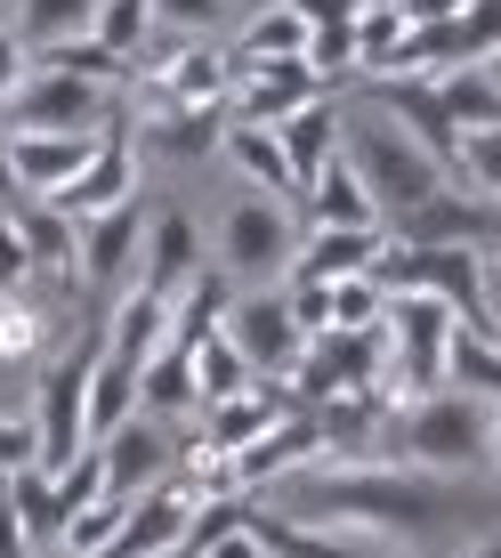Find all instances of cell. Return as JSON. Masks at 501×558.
Listing matches in <instances>:
<instances>
[{
	"instance_id": "6da1fadb",
	"label": "cell",
	"mask_w": 501,
	"mask_h": 558,
	"mask_svg": "<svg viewBox=\"0 0 501 558\" xmlns=\"http://www.w3.org/2000/svg\"><path fill=\"white\" fill-rule=\"evenodd\" d=\"M250 510H283V518H340V526H364L380 543H396L404 558L429 550H461L477 534L501 526V494L477 486V477H445V470H413V461L364 453V461H307L283 486L243 494Z\"/></svg>"
},
{
	"instance_id": "277c9868",
	"label": "cell",
	"mask_w": 501,
	"mask_h": 558,
	"mask_svg": "<svg viewBox=\"0 0 501 558\" xmlns=\"http://www.w3.org/2000/svg\"><path fill=\"white\" fill-rule=\"evenodd\" d=\"M340 154H349V170L364 179V195H372L380 227H389V219H404V210H420V203L437 195V186H453L445 170H437L429 154H420L413 138H404V130H389V122H380L372 106L340 122Z\"/></svg>"
},
{
	"instance_id": "e0dca14e",
	"label": "cell",
	"mask_w": 501,
	"mask_h": 558,
	"mask_svg": "<svg viewBox=\"0 0 501 558\" xmlns=\"http://www.w3.org/2000/svg\"><path fill=\"white\" fill-rule=\"evenodd\" d=\"M307 98H323V82L307 73V57H292V65H235V89H227V122H259V130H276L283 113H300Z\"/></svg>"
},
{
	"instance_id": "f6af8a7d",
	"label": "cell",
	"mask_w": 501,
	"mask_h": 558,
	"mask_svg": "<svg viewBox=\"0 0 501 558\" xmlns=\"http://www.w3.org/2000/svg\"><path fill=\"white\" fill-rule=\"evenodd\" d=\"M486 470L501 477V405H486Z\"/></svg>"
},
{
	"instance_id": "9a60e30c",
	"label": "cell",
	"mask_w": 501,
	"mask_h": 558,
	"mask_svg": "<svg viewBox=\"0 0 501 558\" xmlns=\"http://www.w3.org/2000/svg\"><path fill=\"white\" fill-rule=\"evenodd\" d=\"M186 518H195V494L179 486V477H162V486H146L138 502H130L122 534H113L106 558H179L186 550Z\"/></svg>"
},
{
	"instance_id": "7bdbcfd3",
	"label": "cell",
	"mask_w": 501,
	"mask_h": 558,
	"mask_svg": "<svg viewBox=\"0 0 501 558\" xmlns=\"http://www.w3.org/2000/svg\"><path fill=\"white\" fill-rule=\"evenodd\" d=\"M195 558H267V543H259L250 526H235V534H219V543H210V550H195Z\"/></svg>"
},
{
	"instance_id": "e575fe53",
	"label": "cell",
	"mask_w": 501,
	"mask_h": 558,
	"mask_svg": "<svg viewBox=\"0 0 501 558\" xmlns=\"http://www.w3.org/2000/svg\"><path fill=\"white\" fill-rule=\"evenodd\" d=\"M227 25V0H154V33L170 41H210Z\"/></svg>"
},
{
	"instance_id": "5bb4252c",
	"label": "cell",
	"mask_w": 501,
	"mask_h": 558,
	"mask_svg": "<svg viewBox=\"0 0 501 558\" xmlns=\"http://www.w3.org/2000/svg\"><path fill=\"white\" fill-rule=\"evenodd\" d=\"M98 453H106V494H122V502H138L146 486H162V477L179 470V437H170L162 421H146V413H130L122 429H106Z\"/></svg>"
},
{
	"instance_id": "60d3db41",
	"label": "cell",
	"mask_w": 501,
	"mask_h": 558,
	"mask_svg": "<svg viewBox=\"0 0 501 558\" xmlns=\"http://www.w3.org/2000/svg\"><path fill=\"white\" fill-rule=\"evenodd\" d=\"M461 9H469V0H396V16H404V25H453Z\"/></svg>"
},
{
	"instance_id": "83f0119b",
	"label": "cell",
	"mask_w": 501,
	"mask_h": 558,
	"mask_svg": "<svg viewBox=\"0 0 501 558\" xmlns=\"http://www.w3.org/2000/svg\"><path fill=\"white\" fill-rule=\"evenodd\" d=\"M98 0H16V41L25 49H57V41H89Z\"/></svg>"
},
{
	"instance_id": "681fc988",
	"label": "cell",
	"mask_w": 501,
	"mask_h": 558,
	"mask_svg": "<svg viewBox=\"0 0 501 558\" xmlns=\"http://www.w3.org/2000/svg\"><path fill=\"white\" fill-rule=\"evenodd\" d=\"M259 9H276V0H259Z\"/></svg>"
},
{
	"instance_id": "d4e9b609",
	"label": "cell",
	"mask_w": 501,
	"mask_h": 558,
	"mask_svg": "<svg viewBox=\"0 0 501 558\" xmlns=\"http://www.w3.org/2000/svg\"><path fill=\"white\" fill-rule=\"evenodd\" d=\"M292 57H307V16H300V0L250 9V25L235 33V65H292Z\"/></svg>"
},
{
	"instance_id": "d590c367",
	"label": "cell",
	"mask_w": 501,
	"mask_h": 558,
	"mask_svg": "<svg viewBox=\"0 0 501 558\" xmlns=\"http://www.w3.org/2000/svg\"><path fill=\"white\" fill-rule=\"evenodd\" d=\"M453 186H477L486 203H501V130H477V138H461Z\"/></svg>"
},
{
	"instance_id": "4dcf8cb0",
	"label": "cell",
	"mask_w": 501,
	"mask_h": 558,
	"mask_svg": "<svg viewBox=\"0 0 501 558\" xmlns=\"http://www.w3.org/2000/svg\"><path fill=\"white\" fill-rule=\"evenodd\" d=\"M186 364H195V397H203V405H227V397H243L250 380H259V373L235 356V340H227V332H210L203 349H186Z\"/></svg>"
},
{
	"instance_id": "c3c4849f",
	"label": "cell",
	"mask_w": 501,
	"mask_h": 558,
	"mask_svg": "<svg viewBox=\"0 0 501 558\" xmlns=\"http://www.w3.org/2000/svg\"><path fill=\"white\" fill-rule=\"evenodd\" d=\"M486 73H493V82H501V57H493V65H486Z\"/></svg>"
},
{
	"instance_id": "b9f144b4",
	"label": "cell",
	"mask_w": 501,
	"mask_h": 558,
	"mask_svg": "<svg viewBox=\"0 0 501 558\" xmlns=\"http://www.w3.org/2000/svg\"><path fill=\"white\" fill-rule=\"evenodd\" d=\"M0 558H33V534H25V518L9 510V494H0Z\"/></svg>"
},
{
	"instance_id": "f546056e",
	"label": "cell",
	"mask_w": 501,
	"mask_h": 558,
	"mask_svg": "<svg viewBox=\"0 0 501 558\" xmlns=\"http://www.w3.org/2000/svg\"><path fill=\"white\" fill-rule=\"evenodd\" d=\"M89 41L138 73V49L154 41V0H98V25H89Z\"/></svg>"
},
{
	"instance_id": "9c48e42d",
	"label": "cell",
	"mask_w": 501,
	"mask_h": 558,
	"mask_svg": "<svg viewBox=\"0 0 501 558\" xmlns=\"http://www.w3.org/2000/svg\"><path fill=\"white\" fill-rule=\"evenodd\" d=\"M389 243H453V252H501V203H486L477 186H437L420 210L389 219Z\"/></svg>"
},
{
	"instance_id": "603a6c76",
	"label": "cell",
	"mask_w": 501,
	"mask_h": 558,
	"mask_svg": "<svg viewBox=\"0 0 501 558\" xmlns=\"http://www.w3.org/2000/svg\"><path fill=\"white\" fill-rule=\"evenodd\" d=\"M445 389L477 397V405H501V332H486V324H453Z\"/></svg>"
},
{
	"instance_id": "8fae6325",
	"label": "cell",
	"mask_w": 501,
	"mask_h": 558,
	"mask_svg": "<svg viewBox=\"0 0 501 558\" xmlns=\"http://www.w3.org/2000/svg\"><path fill=\"white\" fill-rule=\"evenodd\" d=\"M138 235H146V210L122 203L106 210V219H82L73 227V276L89 283V292H130V276H138Z\"/></svg>"
},
{
	"instance_id": "d6a6232c",
	"label": "cell",
	"mask_w": 501,
	"mask_h": 558,
	"mask_svg": "<svg viewBox=\"0 0 501 558\" xmlns=\"http://www.w3.org/2000/svg\"><path fill=\"white\" fill-rule=\"evenodd\" d=\"M122 518H130L122 494H98V502H82V510L65 518V534H57V543H65V558H106L113 534H122Z\"/></svg>"
},
{
	"instance_id": "7c38bea8",
	"label": "cell",
	"mask_w": 501,
	"mask_h": 558,
	"mask_svg": "<svg viewBox=\"0 0 501 558\" xmlns=\"http://www.w3.org/2000/svg\"><path fill=\"white\" fill-rule=\"evenodd\" d=\"M307 461H323V421L300 405V413H283L267 437H250L243 453H227V477H235V494H267L292 470H307Z\"/></svg>"
},
{
	"instance_id": "d6986e66",
	"label": "cell",
	"mask_w": 501,
	"mask_h": 558,
	"mask_svg": "<svg viewBox=\"0 0 501 558\" xmlns=\"http://www.w3.org/2000/svg\"><path fill=\"white\" fill-rule=\"evenodd\" d=\"M227 113L219 106H162L154 98L138 122H130V146H138V162H195V154L219 146Z\"/></svg>"
},
{
	"instance_id": "bcb514c9",
	"label": "cell",
	"mask_w": 501,
	"mask_h": 558,
	"mask_svg": "<svg viewBox=\"0 0 501 558\" xmlns=\"http://www.w3.org/2000/svg\"><path fill=\"white\" fill-rule=\"evenodd\" d=\"M461 558H501V526H493V534H477V543H461Z\"/></svg>"
},
{
	"instance_id": "f35d334b",
	"label": "cell",
	"mask_w": 501,
	"mask_h": 558,
	"mask_svg": "<svg viewBox=\"0 0 501 558\" xmlns=\"http://www.w3.org/2000/svg\"><path fill=\"white\" fill-rule=\"evenodd\" d=\"M25 73H33V49L16 41V25H0V106L25 89Z\"/></svg>"
},
{
	"instance_id": "3957f363",
	"label": "cell",
	"mask_w": 501,
	"mask_h": 558,
	"mask_svg": "<svg viewBox=\"0 0 501 558\" xmlns=\"http://www.w3.org/2000/svg\"><path fill=\"white\" fill-rule=\"evenodd\" d=\"M98 349H106V316L73 332V349H57L33 380V461L41 470H65L73 453L89 446V373H98Z\"/></svg>"
},
{
	"instance_id": "ee69618b",
	"label": "cell",
	"mask_w": 501,
	"mask_h": 558,
	"mask_svg": "<svg viewBox=\"0 0 501 558\" xmlns=\"http://www.w3.org/2000/svg\"><path fill=\"white\" fill-rule=\"evenodd\" d=\"M486 332H501V259L486 267Z\"/></svg>"
},
{
	"instance_id": "74e56055",
	"label": "cell",
	"mask_w": 501,
	"mask_h": 558,
	"mask_svg": "<svg viewBox=\"0 0 501 558\" xmlns=\"http://www.w3.org/2000/svg\"><path fill=\"white\" fill-rule=\"evenodd\" d=\"M9 203H0V292H25V283H33V252H25V227H16Z\"/></svg>"
},
{
	"instance_id": "44dd1931",
	"label": "cell",
	"mask_w": 501,
	"mask_h": 558,
	"mask_svg": "<svg viewBox=\"0 0 501 558\" xmlns=\"http://www.w3.org/2000/svg\"><path fill=\"white\" fill-rule=\"evenodd\" d=\"M340 122H349V106H340L332 89L276 122V146H283V170H292V186H307V179H316V170L340 154Z\"/></svg>"
},
{
	"instance_id": "2e32d148",
	"label": "cell",
	"mask_w": 501,
	"mask_h": 558,
	"mask_svg": "<svg viewBox=\"0 0 501 558\" xmlns=\"http://www.w3.org/2000/svg\"><path fill=\"white\" fill-rule=\"evenodd\" d=\"M380 252H389V227H316V235H300L292 252V276L283 283H349V276H372Z\"/></svg>"
},
{
	"instance_id": "ac0fdd59",
	"label": "cell",
	"mask_w": 501,
	"mask_h": 558,
	"mask_svg": "<svg viewBox=\"0 0 501 558\" xmlns=\"http://www.w3.org/2000/svg\"><path fill=\"white\" fill-rule=\"evenodd\" d=\"M122 203H138V146H130V122H122V130H106L98 162H89L82 179L57 195V210L82 227V219H106V210H122Z\"/></svg>"
},
{
	"instance_id": "7dc6e473",
	"label": "cell",
	"mask_w": 501,
	"mask_h": 558,
	"mask_svg": "<svg viewBox=\"0 0 501 558\" xmlns=\"http://www.w3.org/2000/svg\"><path fill=\"white\" fill-rule=\"evenodd\" d=\"M16 186H9V130H0V203H9Z\"/></svg>"
},
{
	"instance_id": "4316f807",
	"label": "cell",
	"mask_w": 501,
	"mask_h": 558,
	"mask_svg": "<svg viewBox=\"0 0 501 558\" xmlns=\"http://www.w3.org/2000/svg\"><path fill=\"white\" fill-rule=\"evenodd\" d=\"M16 227H25V252H33V276H65L73 283V219L57 203H25L16 195Z\"/></svg>"
},
{
	"instance_id": "8d00e7d4",
	"label": "cell",
	"mask_w": 501,
	"mask_h": 558,
	"mask_svg": "<svg viewBox=\"0 0 501 558\" xmlns=\"http://www.w3.org/2000/svg\"><path fill=\"white\" fill-rule=\"evenodd\" d=\"M98 494H106V453H98V446H82V453L65 461V470H57V502H65V518H73L82 502H98Z\"/></svg>"
},
{
	"instance_id": "52a82bcc",
	"label": "cell",
	"mask_w": 501,
	"mask_h": 558,
	"mask_svg": "<svg viewBox=\"0 0 501 558\" xmlns=\"http://www.w3.org/2000/svg\"><path fill=\"white\" fill-rule=\"evenodd\" d=\"M372 373H380V332H307L283 389H292V405H332V397H364Z\"/></svg>"
},
{
	"instance_id": "7a4b0ae2",
	"label": "cell",
	"mask_w": 501,
	"mask_h": 558,
	"mask_svg": "<svg viewBox=\"0 0 501 558\" xmlns=\"http://www.w3.org/2000/svg\"><path fill=\"white\" fill-rule=\"evenodd\" d=\"M380 453L413 461V470L477 477L486 470V405L461 389H429V397H413V405H396L380 421Z\"/></svg>"
},
{
	"instance_id": "cb8c5ba5",
	"label": "cell",
	"mask_w": 501,
	"mask_h": 558,
	"mask_svg": "<svg viewBox=\"0 0 501 558\" xmlns=\"http://www.w3.org/2000/svg\"><path fill=\"white\" fill-rule=\"evenodd\" d=\"M219 154L243 170L250 186H267V203H300L292 170H283V146H276V130H259V122H227V130H219Z\"/></svg>"
},
{
	"instance_id": "5b68a950",
	"label": "cell",
	"mask_w": 501,
	"mask_h": 558,
	"mask_svg": "<svg viewBox=\"0 0 501 558\" xmlns=\"http://www.w3.org/2000/svg\"><path fill=\"white\" fill-rule=\"evenodd\" d=\"M130 89L113 82H82V73H49L33 65L25 89H16L9 106H0V130H57V138H106V130L130 122Z\"/></svg>"
},
{
	"instance_id": "8992f818",
	"label": "cell",
	"mask_w": 501,
	"mask_h": 558,
	"mask_svg": "<svg viewBox=\"0 0 501 558\" xmlns=\"http://www.w3.org/2000/svg\"><path fill=\"white\" fill-rule=\"evenodd\" d=\"M292 252H300L292 203L243 195L235 210H227V227H219V276H227V283H250V292H267V283L292 276Z\"/></svg>"
},
{
	"instance_id": "f1b7e54d",
	"label": "cell",
	"mask_w": 501,
	"mask_h": 558,
	"mask_svg": "<svg viewBox=\"0 0 501 558\" xmlns=\"http://www.w3.org/2000/svg\"><path fill=\"white\" fill-rule=\"evenodd\" d=\"M307 292H316V283H307ZM380 316H389V292H380V276L323 283V332H380Z\"/></svg>"
},
{
	"instance_id": "1f68e13d",
	"label": "cell",
	"mask_w": 501,
	"mask_h": 558,
	"mask_svg": "<svg viewBox=\"0 0 501 558\" xmlns=\"http://www.w3.org/2000/svg\"><path fill=\"white\" fill-rule=\"evenodd\" d=\"M437 89H445V113H453L461 138H477V130H501V82H493L486 65H477V73H445Z\"/></svg>"
},
{
	"instance_id": "30bf717a",
	"label": "cell",
	"mask_w": 501,
	"mask_h": 558,
	"mask_svg": "<svg viewBox=\"0 0 501 558\" xmlns=\"http://www.w3.org/2000/svg\"><path fill=\"white\" fill-rule=\"evenodd\" d=\"M227 340H235V356H243L259 380H283V373L300 364V349H307V332H300L292 300H283V283L227 307Z\"/></svg>"
},
{
	"instance_id": "ab89813d",
	"label": "cell",
	"mask_w": 501,
	"mask_h": 558,
	"mask_svg": "<svg viewBox=\"0 0 501 558\" xmlns=\"http://www.w3.org/2000/svg\"><path fill=\"white\" fill-rule=\"evenodd\" d=\"M25 461H33V421H9V413H0V477L25 470Z\"/></svg>"
},
{
	"instance_id": "7402d4cb",
	"label": "cell",
	"mask_w": 501,
	"mask_h": 558,
	"mask_svg": "<svg viewBox=\"0 0 501 558\" xmlns=\"http://www.w3.org/2000/svg\"><path fill=\"white\" fill-rule=\"evenodd\" d=\"M300 203H307L316 227H380V210H372V195H364V179L349 170V154H332V162L300 186Z\"/></svg>"
},
{
	"instance_id": "836d02e7",
	"label": "cell",
	"mask_w": 501,
	"mask_h": 558,
	"mask_svg": "<svg viewBox=\"0 0 501 558\" xmlns=\"http://www.w3.org/2000/svg\"><path fill=\"white\" fill-rule=\"evenodd\" d=\"M49 349V316L33 292H0V364H33Z\"/></svg>"
},
{
	"instance_id": "4fadbf2b",
	"label": "cell",
	"mask_w": 501,
	"mask_h": 558,
	"mask_svg": "<svg viewBox=\"0 0 501 558\" xmlns=\"http://www.w3.org/2000/svg\"><path fill=\"white\" fill-rule=\"evenodd\" d=\"M195 276H203V235H195V219H186V210H146L138 276H130V292H146V300H179Z\"/></svg>"
},
{
	"instance_id": "ba28073f",
	"label": "cell",
	"mask_w": 501,
	"mask_h": 558,
	"mask_svg": "<svg viewBox=\"0 0 501 558\" xmlns=\"http://www.w3.org/2000/svg\"><path fill=\"white\" fill-rule=\"evenodd\" d=\"M364 106H372L389 130H404V138H413V146H420V154H429V162L453 179V162H461V130H453L445 89H437L429 73H389V82L364 89Z\"/></svg>"
},
{
	"instance_id": "ffe728a7",
	"label": "cell",
	"mask_w": 501,
	"mask_h": 558,
	"mask_svg": "<svg viewBox=\"0 0 501 558\" xmlns=\"http://www.w3.org/2000/svg\"><path fill=\"white\" fill-rule=\"evenodd\" d=\"M283 413H300V405H292V389H283V380H250L243 397H227V405H203V413H195V421H203L195 446L227 461V453H243L250 437H267Z\"/></svg>"
},
{
	"instance_id": "484cf974",
	"label": "cell",
	"mask_w": 501,
	"mask_h": 558,
	"mask_svg": "<svg viewBox=\"0 0 501 558\" xmlns=\"http://www.w3.org/2000/svg\"><path fill=\"white\" fill-rule=\"evenodd\" d=\"M0 494H9V510H16V518H25L33 550L65 534V502H57V470H41V461H25V470H9V477H0Z\"/></svg>"
}]
</instances>
